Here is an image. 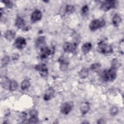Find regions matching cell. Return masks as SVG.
Wrapping results in <instances>:
<instances>
[{"mask_svg": "<svg viewBox=\"0 0 124 124\" xmlns=\"http://www.w3.org/2000/svg\"><path fill=\"white\" fill-rule=\"evenodd\" d=\"M116 76V69L112 66L109 69L103 71L101 74L102 79L105 81H113L115 79Z\"/></svg>", "mask_w": 124, "mask_h": 124, "instance_id": "6da1fadb", "label": "cell"}, {"mask_svg": "<svg viewBox=\"0 0 124 124\" xmlns=\"http://www.w3.org/2000/svg\"><path fill=\"white\" fill-rule=\"evenodd\" d=\"M97 49L99 52L103 54H110L113 52V48L111 46L102 42L98 44Z\"/></svg>", "mask_w": 124, "mask_h": 124, "instance_id": "7a4b0ae2", "label": "cell"}, {"mask_svg": "<svg viewBox=\"0 0 124 124\" xmlns=\"http://www.w3.org/2000/svg\"><path fill=\"white\" fill-rule=\"evenodd\" d=\"M105 25V21L102 19H94L92 20L90 25L89 28L92 31H96L100 28H102Z\"/></svg>", "mask_w": 124, "mask_h": 124, "instance_id": "3957f363", "label": "cell"}, {"mask_svg": "<svg viewBox=\"0 0 124 124\" xmlns=\"http://www.w3.org/2000/svg\"><path fill=\"white\" fill-rule=\"evenodd\" d=\"M117 4L118 2L116 0H106L102 3L100 8L102 10L104 11H108L111 9L115 8L116 7Z\"/></svg>", "mask_w": 124, "mask_h": 124, "instance_id": "277c9868", "label": "cell"}, {"mask_svg": "<svg viewBox=\"0 0 124 124\" xmlns=\"http://www.w3.org/2000/svg\"><path fill=\"white\" fill-rule=\"evenodd\" d=\"M26 44V40L24 38L18 37L16 39L14 42V46L17 49L22 50L25 47Z\"/></svg>", "mask_w": 124, "mask_h": 124, "instance_id": "5b68a950", "label": "cell"}, {"mask_svg": "<svg viewBox=\"0 0 124 124\" xmlns=\"http://www.w3.org/2000/svg\"><path fill=\"white\" fill-rule=\"evenodd\" d=\"M35 69L38 71L42 77H46L48 75V69L45 64H37L35 66Z\"/></svg>", "mask_w": 124, "mask_h": 124, "instance_id": "8992f818", "label": "cell"}, {"mask_svg": "<svg viewBox=\"0 0 124 124\" xmlns=\"http://www.w3.org/2000/svg\"><path fill=\"white\" fill-rule=\"evenodd\" d=\"M62 48L64 52L67 53L73 52L77 48V44L76 43H71L69 42H65L62 46Z\"/></svg>", "mask_w": 124, "mask_h": 124, "instance_id": "52a82bcc", "label": "cell"}, {"mask_svg": "<svg viewBox=\"0 0 124 124\" xmlns=\"http://www.w3.org/2000/svg\"><path fill=\"white\" fill-rule=\"evenodd\" d=\"M42 17V13L39 10L34 11L31 15V20L32 22H36L41 20Z\"/></svg>", "mask_w": 124, "mask_h": 124, "instance_id": "ba28073f", "label": "cell"}, {"mask_svg": "<svg viewBox=\"0 0 124 124\" xmlns=\"http://www.w3.org/2000/svg\"><path fill=\"white\" fill-rule=\"evenodd\" d=\"M72 108V105L70 103H64L61 106V112L63 114H68L71 111Z\"/></svg>", "mask_w": 124, "mask_h": 124, "instance_id": "9c48e42d", "label": "cell"}, {"mask_svg": "<svg viewBox=\"0 0 124 124\" xmlns=\"http://www.w3.org/2000/svg\"><path fill=\"white\" fill-rule=\"evenodd\" d=\"M51 54V49L46 46H45L40 49V58L42 60L46 59Z\"/></svg>", "mask_w": 124, "mask_h": 124, "instance_id": "30bf717a", "label": "cell"}, {"mask_svg": "<svg viewBox=\"0 0 124 124\" xmlns=\"http://www.w3.org/2000/svg\"><path fill=\"white\" fill-rule=\"evenodd\" d=\"M45 38L43 36L38 37L35 41V46L36 47L41 49L45 46Z\"/></svg>", "mask_w": 124, "mask_h": 124, "instance_id": "8fae6325", "label": "cell"}, {"mask_svg": "<svg viewBox=\"0 0 124 124\" xmlns=\"http://www.w3.org/2000/svg\"><path fill=\"white\" fill-rule=\"evenodd\" d=\"M59 62L60 63V69L62 71L67 70L68 66V62L66 58L63 56H62L59 59Z\"/></svg>", "mask_w": 124, "mask_h": 124, "instance_id": "7c38bea8", "label": "cell"}, {"mask_svg": "<svg viewBox=\"0 0 124 124\" xmlns=\"http://www.w3.org/2000/svg\"><path fill=\"white\" fill-rule=\"evenodd\" d=\"M15 25L19 29H23L25 26V22L23 18L20 16L17 17Z\"/></svg>", "mask_w": 124, "mask_h": 124, "instance_id": "4fadbf2b", "label": "cell"}, {"mask_svg": "<svg viewBox=\"0 0 124 124\" xmlns=\"http://www.w3.org/2000/svg\"><path fill=\"white\" fill-rule=\"evenodd\" d=\"M11 81L7 77H3L1 78V85L3 88L6 90H9Z\"/></svg>", "mask_w": 124, "mask_h": 124, "instance_id": "5bb4252c", "label": "cell"}, {"mask_svg": "<svg viewBox=\"0 0 124 124\" xmlns=\"http://www.w3.org/2000/svg\"><path fill=\"white\" fill-rule=\"evenodd\" d=\"M90 109V105L87 102H83L80 106V110L82 114H86Z\"/></svg>", "mask_w": 124, "mask_h": 124, "instance_id": "9a60e30c", "label": "cell"}, {"mask_svg": "<svg viewBox=\"0 0 124 124\" xmlns=\"http://www.w3.org/2000/svg\"><path fill=\"white\" fill-rule=\"evenodd\" d=\"M92 47V45L90 42H86L84 43L81 47V50L84 54H86L89 52Z\"/></svg>", "mask_w": 124, "mask_h": 124, "instance_id": "2e32d148", "label": "cell"}, {"mask_svg": "<svg viewBox=\"0 0 124 124\" xmlns=\"http://www.w3.org/2000/svg\"><path fill=\"white\" fill-rule=\"evenodd\" d=\"M121 22H122V18L121 16L117 14H115L113 16L112 19V23L113 25L115 27H117L119 25V24L121 23Z\"/></svg>", "mask_w": 124, "mask_h": 124, "instance_id": "e0dca14e", "label": "cell"}, {"mask_svg": "<svg viewBox=\"0 0 124 124\" xmlns=\"http://www.w3.org/2000/svg\"><path fill=\"white\" fill-rule=\"evenodd\" d=\"M54 93V91L51 88H49L47 91L45 93L44 95V99L46 101H48L53 97V94Z\"/></svg>", "mask_w": 124, "mask_h": 124, "instance_id": "ac0fdd59", "label": "cell"}, {"mask_svg": "<svg viewBox=\"0 0 124 124\" xmlns=\"http://www.w3.org/2000/svg\"><path fill=\"white\" fill-rule=\"evenodd\" d=\"M15 35L16 33L14 31L12 30H8L5 33L4 37L6 40L11 41L15 38Z\"/></svg>", "mask_w": 124, "mask_h": 124, "instance_id": "d6986e66", "label": "cell"}, {"mask_svg": "<svg viewBox=\"0 0 124 124\" xmlns=\"http://www.w3.org/2000/svg\"><path fill=\"white\" fill-rule=\"evenodd\" d=\"M89 75V70L86 68H84L78 72V75L81 78H86Z\"/></svg>", "mask_w": 124, "mask_h": 124, "instance_id": "ffe728a7", "label": "cell"}, {"mask_svg": "<svg viewBox=\"0 0 124 124\" xmlns=\"http://www.w3.org/2000/svg\"><path fill=\"white\" fill-rule=\"evenodd\" d=\"M30 86V82L28 79H24L22 81L21 84V88L22 90L28 89Z\"/></svg>", "mask_w": 124, "mask_h": 124, "instance_id": "44dd1931", "label": "cell"}, {"mask_svg": "<svg viewBox=\"0 0 124 124\" xmlns=\"http://www.w3.org/2000/svg\"><path fill=\"white\" fill-rule=\"evenodd\" d=\"M18 87V83L15 80H12L11 81L9 90L11 91H15L17 89Z\"/></svg>", "mask_w": 124, "mask_h": 124, "instance_id": "7402d4cb", "label": "cell"}, {"mask_svg": "<svg viewBox=\"0 0 124 124\" xmlns=\"http://www.w3.org/2000/svg\"><path fill=\"white\" fill-rule=\"evenodd\" d=\"M101 67V64L100 63H94L92 64L90 67V69L93 72H97Z\"/></svg>", "mask_w": 124, "mask_h": 124, "instance_id": "603a6c76", "label": "cell"}, {"mask_svg": "<svg viewBox=\"0 0 124 124\" xmlns=\"http://www.w3.org/2000/svg\"><path fill=\"white\" fill-rule=\"evenodd\" d=\"M75 12V7L73 5H67L65 7V13L72 14Z\"/></svg>", "mask_w": 124, "mask_h": 124, "instance_id": "cb8c5ba5", "label": "cell"}, {"mask_svg": "<svg viewBox=\"0 0 124 124\" xmlns=\"http://www.w3.org/2000/svg\"><path fill=\"white\" fill-rule=\"evenodd\" d=\"M10 62V57L8 56H5L1 59V66H6Z\"/></svg>", "mask_w": 124, "mask_h": 124, "instance_id": "d4e9b609", "label": "cell"}, {"mask_svg": "<svg viewBox=\"0 0 124 124\" xmlns=\"http://www.w3.org/2000/svg\"><path fill=\"white\" fill-rule=\"evenodd\" d=\"M89 7L87 5H84L81 9V15L83 16H86L89 12Z\"/></svg>", "mask_w": 124, "mask_h": 124, "instance_id": "484cf974", "label": "cell"}, {"mask_svg": "<svg viewBox=\"0 0 124 124\" xmlns=\"http://www.w3.org/2000/svg\"><path fill=\"white\" fill-rule=\"evenodd\" d=\"M118 108L116 106L112 107L110 109V114L112 116H115L118 112Z\"/></svg>", "mask_w": 124, "mask_h": 124, "instance_id": "4316f807", "label": "cell"}, {"mask_svg": "<svg viewBox=\"0 0 124 124\" xmlns=\"http://www.w3.org/2000/svg\"><path fill=\"white\" fill-rule=\"evenodd\" d=\"M38 117H30V118L28 120L29 123L30 124H35L38 123Z\"/></svg>", "mask_w": 124, "mask_h": 124, "instance_id": "83f0119b", "label": "cell"}, {"mask_svg": "<svg viewBox=\"0 0 124 124\" xmlns=\"http://www.w3.org/2000/svg\"><path fill=\"white\" fill-rule=\"evenodd\" d=\"M2 2L4 3L6 7L8 8H11L13 7V4L12 2H11L10 0H4V1H2Z\"/></svg>", "mask_w": 124, "mask_h": 124, "instance_id": "f1b7e54d", "label": "cell"}, {"mask_svg": "<svg viewBox=\"0 0 124 124\" xmlns=\"http://www.w3.org/2000/svg\"><path fill=\"white\" fill-rule=\"evenodd\" d=\"M30 115L31 117H38V112L35 109H32L30 111Z\"/></svg>", "mask_w": 124, "mask_h": 124, "instance_id": "f546056e", "label": "cell"}, {"mask_svg": "<svg viewBox=\"0 0 124 124\" xmlns=\"http://www.w3.org/2000/svg\"><path fill=\"white\" fill-rule=\"evenodd\" d=\"M97 123H98V124H102V123H105V121L103 120V119H100V120H98V121L97 122Z\"/></svg>", "mask_w": 124, "mask_h": 124, "instance_id": "4dcf8cb0", "label": "cell"}, {"mask_svg": "<svg viewBox=\"0 0 124 124\" xmlns=\"http://www.w3.org/2000/svg\"><path fill=\"white\" fill-rule=\"evenodd\" d=\"M82 123H89V122H83Z\"/></svg>", "mask_w": 124, "mask_h": 124, "instance_id": "1f68e13d", "label": "cell"}]
</instances>
